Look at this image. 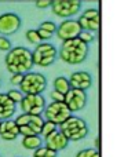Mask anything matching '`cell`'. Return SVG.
<instances>
[{"label": "cell", "mask_w": 124, "mask_h": 157, "mask_svg": "<svg viewBox=\"0 0 124 157\" xmlns=\"http://www.w3.org/2000/svg\"><path fill=\"white\" fill-rule=\"evenodd\" d=\"M6 69L11 75H25L32 72V51L26 47H13L6 55Z\"/></svg>", "instance_id": "6da1fadb"}, {"label": "cell", "mask_w": 124, "mask_h": 157, "mask_svg": "<svg viewBox=\"0 0 124 157\" xmlns=\"http://www.w3.org/2000/svg\"><path fill=\"white\" fill-rule=\"evenodd\" d=\"M58 57L65 63H69V65L83 63L88 57V46L79 39L62 41L61 48L58 51Z\"/></svg>", "instance_id": "7a4b0ae2"}, {"label": "cell", "mask_w": 124, "mask_h": 157, "mask_svg": "<svg viewBox=\"0 0 124 157\" xmlns=\"http://www.w3.org/2000/svg\"><path fill=\"white\" fill-rule=\"evenodd\" d=\"M60 132H62L65 135V138L68 141H73L77 142L84 139L87 135H88V125L84 121L81 117L77 116H70L68 120H65L64 123L60 125Z\"/></svg>", "instance_id": "3957f363"}, {"label": "cell", "mask_w": 124, "mask_h": 157, "mask_svg": "<svg viewBox=\"0 0 124 157\" xmlns=\"http://www.w3.org/2000/svg\"><path fill=\"white\" fill-rule=\"evenodd\" d=\"M19 88L24 95H41L47 88V77L39 72H28L22 77Z\"/></svg>", "instance_id": "277c9868"}, {"label": "cell", "mask_w": 124, "mask_h": 157, "mask_svg": "<svg viewBox=\"0 0 124 157\" xmlns=\"http://www.w3.org/2000/svg\"><path fill=\"white\" fill-rule=\"evenodd\" d=\"M58 58V50L55 48L54 44L48 41H43L39 46L35 47L32 51V59L33 66H40V68H48L55 62Z\"/></svg>", "instance_id": "5b68a950"}, {"label": "cell", "mask_w": 124, "mask_h": 157, "mask_svg": "<svg viewBox=\"0 0 124 157\" xmlns=\"http://www.w3.org/2000/svg\"><path fill=\"white\" fill-rule=\"evenodd\" d=\"M15 124L18 127L19 135L32 136V135H40L41 128H43L44 120L41 116H30V114H19L15 120Z\"/></svg>", "instance_id": "8992f818"}, {"label": "cell", "mask_w": 124, "mask_h": 157, "mask_svg": "<svg viewBox=\"0 0 124 157\" xmlns=\"http://www.w3.org/2000/svg\"><path fill=\"white\" fill-rule=\"evenodd\" d=\"M43 114L44 121H50L55 125H61L65 120H68L72 116V113L65 106L64 102H51L50 105H46Z\"/></svg>", "instance_id": "52a82bcc"}, {"label": "cell", "mask_w": 124, "mask_h": 157, "mask_svg": "<svg viewBox=\"0 0 124 157\" xmlns=\"http://www.w3.org/2000/svg\"><path fill=\"white\" fill-rule=\"evenodd\" d=\"M81 2L80 0H54L51 4V11L54 15L60 18L69 19L80 11Z\"/></svg>", "instance_id": "ba28073f"}, {"label": "cell", "mask_w": 124, "mask_h": 157, "mask_svg": "<svg viewBox=\"0 0 124 157\" xmlns=\"http://www.w3.org/2000/svg\"><path fill=\"white\" fill-rule=\"evenodd\" d=\"M19 105L22 113L30 116H41L46 109V99L43 95H24Z\"/></svg>", "instance_id": "9c48e42d"}, {"label": "cell", "mask_w": 124, "mask_h": 157, "mask_svg": "<svg viewBox=\"0 0 124 157\" xmlns=\"http://www.w3.org/2000/svg\"><path fill=\"white\" fill-rule=\"evenodd\" d=\"M64 103H65V106L69 109L70 113H76V112L83 110L87 105V92L80 91V90L70 88L69 91L65 94Z\"/></svg>", "instance_id": "30bf717a"}, {"label": "cell", "mask_w": 124, "mask_h": 157, "mask_svg": "<svg viewBox=\"0 0 124 157\" xmlns=\"http://www.w3.org/2000/svg\"><path fill=\"white\" fill-rule=\"evenodd\" d=\"M77 24L80 25L81 30H87V32L95 33L99 30L101 28V14L97 8H88L86 10L79 19H76Z\"/></svg>", "instance_id": "8fae6325"}, {"label": "cell", "mask_w": 124, "mask_h": 157, "mask_svg": "<svg viewBox=\"0 0 124 157\" xmlns=\"http://www.w3.org/2000/svg\"><path fill=\"white\" fill-rule=\"evenodd\" d=\"M22 26L21 17L15 13H4L0 15V36H11Z\"/></svg>", "instance_id": "7c38bea8"}, {"label": "cell", "mask_w": 124, "mask_h": 157, "mask_svg": "<svg viewBox=\"0 0 124 157\" xmlns=\"http://www.w3.org/2000/svg\"><path fill=\"white\" fill-rule=\"evenodd\" d=\"M57 37L61 41H68L77 39L79 35L81 33V28L77 24V21L73 18L64 19V22H61L60 26H57Z\"/></svg>", "instance_id": "4fadbf2b"}, {"label": "cell", "mask_w": 124, "mask_h": 157, "mask_svg": "<svg viewBox=\"0 0 124 157\" xmlns=\"http://www.w3.org/2000/svg\"><path fill=\"white\" fill-rule=\"evenodd\" d=\"M68 80H69L70 88L80 90V91H86L87 92V90L91 88V86H92L91 75H90L88 72H84V71L73 72Z\"/></svg>", "instance_id": "5bb4252c"}, {"label": "cell", "mask_w": 124, "mask_h": 157, "mask_svg": "<svg viewBox=\"0 0 124 157\" xmlns=\"http://www.w3.org/2000/svg\"><path fill=\"white\" fill-rule=\"evenodd\" d=\"M44 141H46V147L50 150H52V152L58 153L61 152V150H65L68 147V145H69V141H68L66 138H65V135L60 131H54L52 134H50L47 138H44Z\"/></svg>", "instance_id": "9a60e30c"}, {"label": "cell", "mask_w": 124, "mask_h": 157, "mask_svg": "<svg viewBox=\"0 0 124 157\" xmlns=\"http://www.w3.org/2000/svg\"><path fill=\"white\" fill-rule=\"evenodd\" d=\"M18 127L14 120H4L0 121V138L3 141H15L18 138Z\"/></svg>", "instance_id": "2e32d148"}, {"label": "cell", "mask_w": 124, "mask_h": 157, "mask_svg": "<svg viewBox=\"0 0 124 157\" xmlns=\"http://www.w3.org/2000/svg\"><path fill=\"white\" fill-rule=\"evenodd\" d=\"M17 110V105L7 97V94L0 92V121L11 120Z\"/></svg>", "instance_id": "e0dca14e"}, {"label": "cell", "mask_w": 124, "mask_h": 157, "mask_svg": "<svg viewBox=\"0 0 124 157\" xmlns=\"http://www.w3.org/2000/svg\"><path fill=\"white\" fill-rule=\"evenodd\" d=\"M22 146L28 150H37L39 147L43 146V139L40 135H32V136H25L22 138Z\"/></svg>", "instance_id": "ac0fdd59"}, {"label": "cell", "mask_w": 124, "mask_h": 157, "mask_svg": "<svg viewBox=\"0 0 124 157\" xmlns=\"http://www.w3.org/2000/svg\"><path fill=\"white\" fill-rule=\"evenodd\" d=\"M52 86H54V91L60 92V94L65 95L68 91L70 90V86H69V80H68L66 77L64 76H58L54 78V83H52Z\"/></svg>", "instance_id": "d6986e66"}, {"label": "cell", "mask_w": 124, "mask_h": 157, "mask_svg": "<svg viewBox=\"0 0 124 157\" xmlns=\"http://www.w3.org/2000/svg\"><path fill=\"white\" fill-rule=\"evenodd\" d=\"M32 157H57V153L50 150V149H47L46 146H41V147H39L37 150L33 152Z\"/></svg>", "instance_id": "ffe728a7"}, {"label": "cell", "mask_w": 124, "mask_h": 157, "mask_svg": "<svg viewBox=\"0 0 124 157\" xmlns=\"http://www.w3.org/2000/svg\"><path fill=\"white\" fill-rule=\"evenodd\" d=\"M54 131H57V125L52 124V123H50V121H44L40 135L43 136V138H47V136H48L50 134H52Z\"/></svg>", "instance_id": "44dd1931"}, {"label": "cell", "mask_w": 124, "mask_h": 157, "mask_svg": "<svg viewBox=\"0 0 124 157\" xmlns=\"http://www.w3.org/2000/svg\"><path fill=\"white\" fill-rule=\"evenodd\" d=\"M26 40L29 41L30 44H35V46H39V44L41 43L40 37H39L37 35V30L36 29H30L26 32Z\"/></svg>", "instance_id": "7402d4cb"}, {"label": "cell", "mask_w": 124, "mask_h": 157, "mask_svg": "<svg viewBox=\"0 0 124 157\" xmlns=\"http://www.w3.org/2000/svg\"><path fill=\"white\" fill-rule=\"evenodd\" d=\"M79 40H81L84 44H87L88 46L90 43H92V41L95 40V36H94V33H91V32H87V30H81V33L79 35Z\"/></svg>", "instance_id": "603a6c76"}, {"label": "cell", "mask_w": 124, "mask_h": 157, "mask_svg": "<svg viewBox=\"0 0 124 157\" xmlns=\"http://www.w3.org/2000/svg\"><path fill=\"white\" fill-rule=\"evenodd\" d=\"M7 97L10 98V99L17 105V103H19L22 101V98H24V94H22L21 91H18V90H10V91L7 92Z\"/></svg>", "instance_id": "cb8c5ba5"}, {"label": "cell", "mask_w": 124, "mask_h": 157, "mask_svg": "<svg viewBox=\"0 0 124 157\" xmlns=\"http://www.w3.org/2000/svg\"><path fill=\"white\" fill-rule=\"evenodd\" d=\"M39 28H40V29H43V30H46V32H48V33H51V35L57 32V25H55V22H52V21L41 22V24L39 25Z\"/></svg>", "instance_id": "d4e9b609"}, {"label": "cell", "mask_w": 124, "mask_h": 157, "mask_svg": "<svg viewBox=\"0 0 124 157\" xmlns=\"http://www.w3.org/2000/svg\"><path fill=\"white\" fill-rule=\"evenodd\" d=\"M76 157H101V155L97 149H83L76 155Z\"/></svg>", "instance_id": "484cf974"}, {"label": "cell", "mask_w": 124, "mask_h": 157, "mask_svg": "<svg viewBox=\"0 0 124 157\" xmlns=\"http://www.w3.org/2000/svg\"><path fill=\"white\" fill-rule=\"evenodd\" d=\"M11 48H13V43L10 41V39L4 37V36H0V51L8 52Z\"/></svg>", "instance_id": "4316f807"}, {"label": "cell", "mask_w": 124, "mask_h": 157, "mask_svg": "<svg viewBox=\"0 0 124 157\" xmlns=\"http://www.w3.org/2000/svg\"><path fill=\"white\" fill-rule=\"evenodd\" d=\"M37 35H39V37H40V40H41V43L43 41H47V40H50V39L52 37V35L51 33H48V32H46V30H43V29H40V28H37Z\"/></svg>", "instance_id": "83f0119b"}, {"label": "cell", "mask_w": 124, "mask_h": 157, "mask_svg": "<svg viewBox=\"0 0 124 157\" xmlns=\"http://www.w3.org/2000/svg\"><path fill=\"white\" fill-rule=\"evenodd\" d=\"M50 97H51L52 102H64V97H65V95H62V94H60V92H57V91H54V90H52L51 94H50Z\"/></svg>", "instance_id": "f1b7e54d"}, {"label": "cell", "mask_w": 124, "mask_h": 157, "mask_svg": "<svg viewBox=\"0 0 124 157\" xmlns=\"http://www.w3.org/2000/svg\"><path fill=\"white\" fill-rule=\"evenodd\" d=\"M51 4H52V0H37V2H36V7L37 8L51 7Z\"/></svg>", "instance_id": "f546056e"}, {"label": "cell", "mask_w": 124, "mask_h": 157, "mask_svg": "<svg viewBox=\"0 0 124 157\" xmlns=\"http://www.w3.org/2000/svg\"><path fill=\"white\" fill-rule=\"evenodd\" d=\"M22 77H24V75H13V76L10 77V83L13 84V86H18L21 84L22 81Z\"/></svg>", "instance_id": "4dcf8cb0"}, {"label": "cell", "mask_w": 124, "mask_h": 157, "mask_svg": "<svg viewBox=\"0 0 124 157\" xmlns=\"http://www.w3.org/2000/svg\"><path fill=\"white\" fill-rule=\"evenodd\" d=\"M99 142H101L99 136H97V139H95V147H97V149H99Z\"/></svg>", "instance_id": "1f68e13d"}, {"label": "cell", "mask_w": 124, "mask_h": 157, "mask_svg": "<svg viewBox=\"0 0 124 157\" xmlns=\"http://www.w3.org/2000/svg\"><path fill=\"white\" fill-rule=\"evenodd\" d=\"M0 157H2V156H0Z\"/></svg>", "instance_id": "d6a6232c"}]
</instances>
